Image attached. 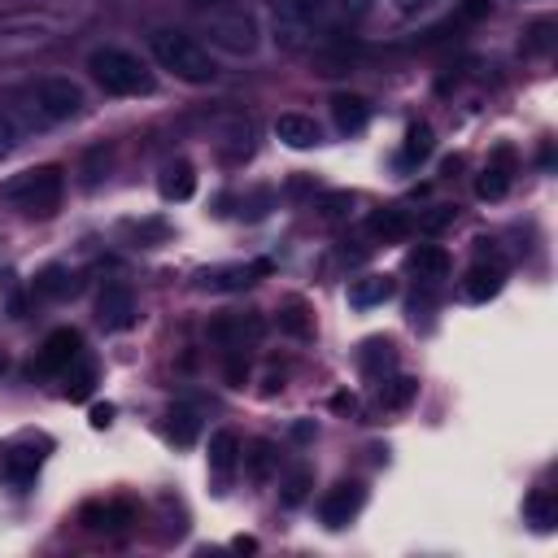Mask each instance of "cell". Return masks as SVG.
Here are the masks:
<instances>
[{
  "label": "cell",
  "instance_id": "obj_37",
  "mask_svg": "<svg viewBox=\"0 0 558 558\" xmlns=\"http://www.w3.org/2000/svg\"><path fill=\"white\" fill-rule=\"evenodd\" d=\"M113 418V405H92V427H109Z\"/></svg>",
  "mask_w": 558,
  "mask_h": 558
},
{
  "label": "cell",
  "instance_id": "obj_2",
  "mask_svg": "<svg viewBox=\"0 0 558 558\" xmlns=\"http://www.w3.org/2000/svg\"><path fill=\"white\" fill-rule=\"evenodd\" d=\"M87 70H92V78H96L105 92H113V96H144V92H153L148 65H144L135 52H126V48H113V44L92 48Z\"/></svg>",
  "mask_w": 558,
  "mask_h": 558
},
{
  "label": "cell",
  "instance_id": "obj_23",
  "mask_svg": "<svg viewBox=\"0 0 558 558\" xmlns=\"http://www.w3.org/2000/svg\"><path fill=\"white\" fill-rule=\"evenodd\" d=\"M78 288V279H74V270H65V266H48V270H39V279H35V292L39 296H70Z\"/></svg>",
  "mask_w": 558,
  "mask_h": 558
},
{
  "label": "cell",
  "instance_id": "obj_25",
  "mask_svg": "<svg viewBox=\"0 0 558 558\" xmlns=\"http://www.w3.org/2000/svg\"><path fill=\"white\" fill-rule=\"evenodd\" d=\"M357 362H362V371H366V375H379V371H388V366L397 362V353H392V344H388V340H366V344H362V353H357Z\"/></svg>",
  "mask_w": 558,
  "mask_h": 558
},
{
  "label": "cell",
  "instance_id": "obj_28",
  "mask_svg": "<svg viewBox=\"0 0 558 558\" xmlns=\"http://www.w3.org/2000/svg\"><path fill=\"white\" fill-rule=\"evenodd\" d=\"M527 519H532L541 532H549V527L558 523V506H554V497H549V493H532V497H527Z\"/></svg>",
  "mask_w": 558,
  "mask_h": 558
},
{
  "label": "cell",
  "instance_id": "obj_34",
  "mask_svg": "<svg viewBox=\"0 0 558 558\" xmlns=\"http://www.w3.org/2000/svg\"><path fill=\"white\" fill-rule=\"evenodd\" d=\"M17 148V126L9 118H0V157H9Z\"/></svg>",
  "mask_w": 558,
  "mask_h": 558
},
{
  "label": "cell",
  "instance_id": "obj_24",
  "mask_svg": "<svg viewBox=\"0 0 558 558\" xmlns=\"http://www.w3.org/2000/svg\"><path fill=\"white\" fill-rule=\"evenodd\" d=\"M432 148H436V140H432V126H427V122H414V126L405 131V148H401V161H405V166H414V161L432 157Z\"/></svg>",
  "mask_w": 558,
  "mask_h": 558
},
{
  "label": "cell",
  "instance_id": "obj_4",
  "mask_svg": "<svg viewBox=\"0 0 558 558\" xmlns=\"http://www.w3.org/2000/svg\"><path fill=\"white\" fill-rule=\"evenodd\" d=\"M205 35L218 52H231V57H253L257 44H262V31H257V17L244 9V4H227V9H205Z\"/></svg>",
  "mask_w": 558,
  "mask_h": 558
},
{
  "label": "cell",
  "instance_id": "obj_18",
  "mask_svg": "<svg viewBox=\"0 0 558 558\" xmlns=\"http://www.w3.org/2000/svg\"><path fill=\"white\" fill-rule=\"evenodd\" d=\"M157 192H161V201H187V196L196 192L192 166H187V161H170V166L161 170V179H157Z\"/></svg>",
  "mask_w": 558,
  "mask_h": 558
},
{
  "label": "cell",
  "instance_id": "obj_21",
  "mask_svg": "<svg viewBox=\"0 0 558 558\" xmlns=\"http://www.w3.org/2000/svg\"><path fill=\"white\" fill-rule=\"evenodd\" d=\"M414 392H418V379H410V375L384 379V388H379V410H405V405L414 401Z\"/></svg>",
  "mask_w": 558,
  "mask_h": 558
},
{
  "label": "cell",
  "instance_id": "obj_5",
  "mask_svg": "<svg viewBox=\"0 0 558 558\" xmlns=\"http://www.w3.org/2000/svg\"><path fill=\"white\" fill-rule=\"evenodd\" d=\"M31 109H35L44 122H70V118L83 113V87H78L74 78H61V74L39 78V83L31 87Z\"/></svg>",
  "mask_w": 558,
  "mask_h": 558
},
{
  "label": "cell",
  "instance_id": "obj_7",
  "mask_svg": "<svg viewBox=\"0 0 558 558\" xmlns=\"http://www.w3.org/2000/svg\"><path fill=\"white\" fill-rule=\"evenodd\" d=\"M96 323L105 331H126L135 323V296L126 283H105L96 296Z\"/></svg>",
  "mask_w": 558,
  "mask_h": 558
},
{
  "label": "cell",
  "instance_id": "obj_19",
  "mask_svg": "<svg viewBox=\"0 0 558 558\" xmlns=\"http://www.w3.org/2000/svg\"><path fill=\"white\" fill-rule=\"evenodd\" d=\"M410 231H414V222L405 218V209H379V214H371V235L384 240V244H397Z\"/></svg>",
  "mask_w": 558,
  "mask_h": 558
},
{
  "label": "cell",
  "instance_id": "obj_14",
  "mask_svg": "<svg viewBox=\"0 0 558 558\" xmlns=\"http://www.w3.org/2000/svg\"><path fill=\"white\" fill-rule=\"evenodd\" d=\"M510 192V148H497V161L484 166V174L475 179V196L480 201H501Z\"/></svg>",
  "mask_w": 558,
  "mask_h": 558
},
{
  "label": "cell",
  "instance_id": "obj_39",
  "mask_svg": "<svg viewBox=\"0 0 558 558\" xmlns=\"http://www.w3.org/2000/svg\"><path fill=\"white\" fill-rule=\"evenodd\" d=\"M392 4H397V9H401V13H414V9H418V4H423V0H392Z\"/></svg>",
  "mask_w": 558,
  "mask_h": 558
},
{
  "label": "cell",
  "instance_id": "obj_13",
  "mask_svg": "<svg viewBox=\"0 0 558 558\" xmlns=\"http://www.w3.org/2000/svg\"><path fill=\"white\" fill-rule=\"evenodd\" d=\"M405 266H410L423 283H440V279L449 275V253H445L440 244H418V248H410Z\"/></svg>",
  "mask_w": 558,
  "mask_h": 558
},
{
  "label": "cell",
  "instance_id": "obj_20",
  "mask_svg": "<svg viewBox=\"0 0 558 558\" xmlns=\"http://www.w3.org/2000/svg\"><path fill=\"white\" fill-rule=\"evenodd\" d=\"M235 458H240V436L235 432H214L209 436V466L218 471V475H231V466H235Z\"/></svg>",
  "mask_w": 558,
  "mask_h": 558
},
{
  "label": "cell",
  "instance_id": "obj_15",
  "mask_svg": "<svg viewBox=\"0 0 558 558\" xmlns=\"http://www.w3.org/2000/svg\"><path fill=\"white\" fill-rule=\"evenodd\" d=\"M392 279L388 275H362V279H353L349 283V305L353 310H371V305H384L388 296H392Z\"/></svg>",
  "mask_w": 558,
  "mask_h": 558
},
{
  "label": "cell",
  "instance_id": "obj_1",
  "mask_svg": "<svg viewBox=\"0 0 558 558\" xmlns=\"http://www.w3.org/2000/svg\"><path fill=\"white\" fill-rule=\"evenodd\" d=\"M148 48H153L157 65H161V70H170V74H174V78H183V83H214V74H218V65H214L209 48H205L201 39L183 35V31L161 26V31H153Z\"/></svg>",
  "mask_w": 558,
  "mask_h": 558
},
{
  "label": "cell",
  "instance_id": "obj_36",
  "mask_svg": "<svg viewBox=\"0 0 558 558\" xmlns=\"http://www.w3.org/2000/svg\"><path fill=\"white\" fill-rule=\"evenodd\" d=\"M331 410L353 414V410H357V397H353V392H336V397H331Z\"/></svg>",
  "mask_w": 558,
  "mask_h": 558
},
{
  "label": "cell",
  "instance_id": "obj_17",
  "mask_svg": "<svg viewBox=\"0 0 558 558\" xmlns=\"http://www.w3.org/2000/svg\"><path fill=\"white\" fill-rule=\"evenodd\" d=\"M209 336H214L218 344H227V349H244V340H257V336H262V323H257V318H244V314L218 318V323L209 327Z\"/></svg>",
  "mask_w": 558,
  "mask_h": 558
},
{
  "label": "cell",
  "instance_id": "obj_32",
  "mask_svg": "<svg viewBox=\"0 0 558 558\" xmlns=\"http://www.w3.org/2000/svg\"><path fill=\"white\" fill-rule=\"evenodd\" d=\"M279 323H283L288 331H296V336H310V323L301 318V305H292V310H283V314H279Z\"/></svg>",
  "mask_w": 558,
  "mask_h": 558
},
{
  "label": "cell",
  "instance_id": "obj_27",
  "mask_svg": "<svg viewBox=\"0 0 558 558\" xmlns=\"http://www.w3.org/2000/svg\"><path fill=\"white\" fill-rule=\"evenodd\" d=\"M61 375H65V392H70V397H87V392H92V384H96V371H92L87 362H78V357H74Z\"/></svg>",
  "mask_w": 558,
  "mask_h": 558
},
{
  "label": "cell",
  "instance_id": "obj_38",
  "mask_svg": "<svg viewBox=\"0 0 558 558\" xmlns=\"http://www.w3.org/2000/svg\"><path fill=\"white\" fill-rule=\"evenodd\" d=\"M196 9H227V4H240V0H192Z\"/></svg>",
  "mask_w": 558,
  "mask_h": 558
},
{
  "label": "cell",
  "instance_id": "obj_3",
  "mask_svg": "<svg viewBox=\"0 0 558 558\" xmlns=\"http://www.w3.org/2000/svg\"><path fill=\"white\" fill-rule=\"evenodd\" d=\"M61 192H65L61 166H31V170H22V174L0 183V201L17 205L26 214H39V218H48L61 205Z\"/></svg>",
  "mask_w": 558,
  "mask_h": 558
},
{
  "label": "cell",
  "instance_id": "obj_35",
  "mask_svg": "<svg viewBox=\"0 0 558 558\" xmlns=\"http://www.w3.org/2000/svg\"><path fill=\"white\" fill-rule=\"evenodd\" d=\"M244 375H248V366H244L240 357H231V362H227V384H235V388H240V384H244Z\"/></svg>",
  "mask_w": 558,
  "mask_h": 558
},
{
  "label": "cell",
  "instance_id": "obj_26",
  "mask_svg": "<svg viewBox=\"0 0 558 558\" xmlns=\"http://www.w3.org/2000/svg\"><path fill=\"white\" fill-rule=\"evenodd\" d=\"M275 462H279V453H275V445H270V440H253V445H248V453H244V466H248V475H253V480H266V475L275 471Z\"/></svg>",
  "mask_w": 558,
  "mask_h": 558
},
{
  "label": "cell",
  "instance_id": "obj_6",
  "mask_svg": "<svg viewBox=\"0 0 558 558\" xmlns=\"http://www.w3.org/2000/svg\"><path fill=\"white\" fill-rule=\"evenodd\" d=\"M362 506H366V488L353 484V480H344V484L327 488V497L318 501V519H323L327 527H349Z\"/></svg>",
  "mask_w": 558,
  "mask_h": 558
},
{
  "label": "cell",
  "instance_id": "obj_16",
  "mask_svg": "<svg viewBox=\"0 0 558 558\" xmlns=\"http://www.w3.org/2000/svg\"><path fill=\"white\" fill-rule=\"evenodd\" d=\"M331 118H336V126H340L344 135H357V131L366 126V118H371V105H366L362 96L340 92V96H331Z\"/></svg>",
  "mask_w": 558,
  "mask_h": 558
},
{
  "label": "cell",
  "instance_id": "obj_12",
  "mask_svg": "<svg viewBox=\"0 0 558 558\" xmlns=\"http://www.w3.org/2000/svg\"><path fill=\"white\" fill-rule=\"evenodd\" d=\"M275 135H279L288 148H314V144L323 140L318 122L305 118V113H279V118H275Z\"/></svg>",
  "mask_w": 558,
  "mask_h": 558
},
{
  "label": "cell",
  "instance_id": "obj_22",
  "mask_svg": "<svg viewBox=\"0 0 558 558\" xmlns=\"http://www.w3.org/2000/svg\"><path fill=\"white\" fill-rule=\"evenodd\" d=\"M196 432H201V418H196V410H187V405H174V410L166 414V436H170L174 445H192V440H196Z\"/></svg>",
  "mask_w": 558,
  "mask_h": 558
},
{
  "label": "cell",
  "instance_id": "obj_8",
  "mask_svg": "<svg viewBox=\"0 0 558 558\" xmlns=\"http://www.w3.org/2000/svg\"><path fill=\"white\" fill-rule=\"evenodd\" d=\"M74 357H78V331H74V327H57V331L44 340V349H39V357H35V371H39V375H61Z\"/></svg>",
  "mask_w": 558,
  "mask_h": 558
},
{
  "label": "cell",
  "instance_id": "obj_30",
  "mask_svg": "<svg viewBox=\"0 0 558 558\" xmlns=\"http://www.w3.org/2000/svg\"><path fill=\"white\" fill-rule=\"evenodd\" d=\"M353 201H357L353 192H331V196H323L318 214H323V218H344V214L353 209Z\"/></svg>",
  "mask_w": 558,
  "mask_h": 558
},
{
  "label": "cell",
  "instance_id": "obj_9",
  "mask_svg": "<svg viewBox=\"0 0 558 558\" xmlns=\"http://www.w3.org/2000/svg\"><path fill=\"white\" fill-rule=\"evenodd\" d=\"M270 266L266 262H253V266H214V270H201L196 288L201 292H240L248 283H257V275H266Z\"/></svg>",
  "mask_w": 558,
  "mask_h": 558
},
{
  "label": "cell",
  "instance_id": "obj_31",
  "mask_svg": "<svg viewBox=\"0 0 558 558\" xmlns=\"http://www.w3.org/2000/svg\"><path fill=\"white\" fill-rule=\"evenodd\" d=\"M305 488H310V471H296V475L283 484V501H288V506H296V501L305 497Z\"/></svg>",
  "mask_w": 558,
  "mask_h": 558
},
{
  "label": "cell",
  "instance_id": "obj_11",
  "mask_svg": "<svg viewBox=\"0 0 558 558\" xmlns=\"http://www.w3.org/2000/svg\"><path fill=\"white\" fill-rule=\"evenodd\" d=\"M501 283H506V266L501 262H475L466 270V279H462V292H466V301H488V296L501 292Z\"/></svg>",
  "mask_w": 558,
  "mask_h": 558
},
{
  "label": "cell",
  "instance_id": "obj_29",
  "mask_svg": "<svg viewBox=\"0 0 558 558\" xmlns=\"http://www.w3.org/2000/svg\"><path fill=\"white\" fill-rule=\"evenodd\" d=\"M453 218H458L453 205H432L427 214H418V231H445Z\"/></svg>",
  "mask_w": 558,
  "mask_h": 558
},
{
  "label": "cell",
  "instance_id": "obj_40",
  "mask_svg": "<svg viewBox=\"0 0 558 558\" xmlns=\"http://www.w3.org/2000/svg\"><path fill=\"white\" fill-rule=\"evenodd\" d=\"M4 366H9V357H4V353H0V375H4Z\"/></svg>",
  "mask_w": 558,
  "mask_h": 558
},
{
  "label": "cell",
  "instance_id": "obj_10",
  "mask_svg": "<svg viewBox=\"0 0 558 558\" xmlns=\"http://www.w3.org/2000/svg\"><path fill=\"white\" fill-rule=\"evenodd\" d=\"M39 462H44V453L35 449V440H17V445H4V449H0V475H4L9 484H17V488L35 480Z\"/></svg>",
  "mask_w": 558,
  "mask_h": 558
},
{
  "label": "cell",
  "instance_id": "obj_33",
  "mask_svg": "<svg viewBox=\"0 0 558 558\" xmlns=\"http://www.w3.org/2000/svg\"><path fill=\"white\" fill-rule=\"evenodd\" d=\"M331 4H336V9L344 13V17H366L375 0H331Z\"/></svg>",
  "mask_w": 558,
  "mask_h": 558
}]
</instances>
